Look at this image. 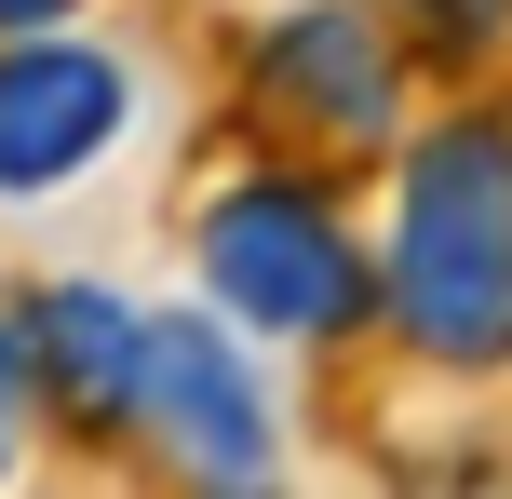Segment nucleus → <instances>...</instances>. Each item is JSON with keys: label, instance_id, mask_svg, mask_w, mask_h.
Here are the masks:
<instances>
[{"label": "nucleus", "instance_id": "1", "mask_svg": "<svg viewBox=\"0 0 512 499\" xmlns=\"http://www.w3.org/2000/svg\"><path fill=\"white\" fill-rule=\"evenodd\" d=\"M391 338L418 365H512V122L459 108L391 176Z\"/></svg>", "mask_w": 512, "mask_h": 499}, {"label": "nucleus", "instance_id": "2", "mask_svg": "<svg viewBox=\"0 0 512 499\" xmlns=\"http://www.w3.org/2000/svg\"><path fill=\"white\" fill-rule=\"evenodd\" d=\"M203 284L216 311L256 324V338H364L391 311L378 257L351 243V216L324 203L310 176H243L203 203Z\"/></svg>", "mask_w": 512, "mask_h": 499}, {"label": "nucleus", "instance_id": "3", "mask_svg": "<svg viewBox=\"0 0 512 499\" xmlns=\"http://www.w3.org/2000/svg\"><path fill=\"white\" fill-rule=\"evenodd\" d=\"M135 432H149L189 486H270V473H283V432H270V392H256V351H243L216 311H149Z\"/></svg>", "mask_w": 512, "mask_h": 499}, {"label": "nucleus", "instance_id": "4", "mask_svg": "<svg viewBox=\"0 0 512 499\" xmlns=\"http://www.w3.org/2000/svg\"><path fill=\"white\" fill-rule=\"evenodd\" d=\"M135 122V81L108 41H68V27H14L0 54V189H68L81 162H108Z\"/></svg>", "mask_w": 512, "mask_h": 499}, {"label": "nucleus", "instance_id": "5", "mask_svg": "<svg viewBox=\"0 0 512 499\" xmlns=\"http://www.w3.org/2000/svg\"><path fill=\"white\" fill-rule=\"evenodd\" d=\"M256 95H270L283 122H310L324 149H391V122H405V54H391V27L364 14V0H297V14H270V41H256Z\"/></svg>", "mask_w": 512, "mask_h": 499}, {"label": "nucleus", "instance_id": "6", "mask_svg": "<svg viewBox=\"0 0 512 499\" xmlns=\"http://www.w3.org/2000/svg\"><path fill=\"white\" fill-rule=\"evenodd\" d=\"M27 378L54 392L68 432H135V378H149V311H122L108 284H41L27 297Z\"/></svg>", "mask_w": 512, "mask_h": 499}, {"label": "nucleus", "instance_id": "7", "mask_svg": "<svg viewBox=\"0 0 512 499\" xmlns=\"http://www.w3.org/2000/svg\"><path fill=\"white\" fill-rule=\"evenodd\" d=\"M14 405H27V338L0 324V473H14Z\"/></svg>", "mask_w": 512, "mask_h": 499}, {"label": "nucleus", "instance_id": "8", "mask_svg": "<svg viewBox=\"0 0 512 499\" xmlns=\"http://www.w3.org/2000/svg\"><path fill=\"white\" fill-rule=\"evenodd\" d=\"M418 14H432L445 41H486V27H512V0H418Z\"/></svg>", "mask_w": 512, "mask_h": 499}, {"label": "nucleus", "instance_id": "9", "mask_svg": "<svg viewBox=\"0 0 512 499\" xmlns=\"http://www.w3.org/2000/svg\"><path fill=\"white\" fill-rule=\"evenodd\" d=\"M54 14H68V0H0V27H54Z\"/></svg>", "mask_w": 512, "mask_h": 499}]
</instances>
